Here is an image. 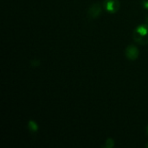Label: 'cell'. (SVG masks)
Returning a JSON list of instances; mask_svg holds the SVG:
<instances>
[{"mask_svg":"<svg viewBox=\"0 0 148 148\" xmlns=\"http://www.w3.org/2000/svg\"><path fill=\"white\" fill-rule=\"evenodd\" d=\"M134 40L140 44V45H147L148 44V24L144 23L140 24L134 30L133 33Z\"/></svg>","mask_w":148,"mask_h":148,"instance_id":"obj_1","label":"cell"},{"mask_svg":"<svg viewBox=\"0 0 148 148\" xmlns=\"http://www.w3.org/2000/svg\"><path fill=\"white\" fill-rule=\"evenodd\" d=\"M120 1L119 0H104L103 7L109 13H116L120 10Z\"/></svg>","mask_w":148,"mask_h":148,"instance_id":"obj_2","label":"cell"},{"mask_svg":"<svg viewBox=\"0 0 148 148\" xmlns=\"http://www.w3.org/2000/svg\"><path fill=\"white\" fill-rule=\"evenodd\" d=\"M125 55L127 56V58L130 61H135L139 55H140V52H139V49L138 48L134 45V44H130L127 47L126 50H125Z\"/></svg>","mask_w":148,"mask_h":148,"instance_id":"obj_3","label":"cell"},{"mask_svg":"<svg viewBox=\"0 0 148 148\" xmlns=\"http://www.w3.org/2000/svg\"><path fill=\"white\" fill-rule=\"evenodd\" d=\"M102 12V7L99 3H95L94 4H92L90 6V8L88 9V16L89 18H96L98 16H100V15Z\"/></svg>","mask_w":148,"mask_h":148,"instance_id":"obj_4","label":"cell"},{"mask_svg":"<svg viewBox=\"0 0 148 148\" xmlns=\"http://www.w3.org/2000/svg\"><path fill=\"white\" fill-rule=\"evenodd\" d=\"M28 128H29V130L30 132L36 133L38 130V125L34 121H29V123H28Z\"/></svg>","mask_w":148,"mask_h":148,"instance_id":"obj_5","label":"cell"},{"mask_svg":"<svg viewBox=\"0 0 148 148\" xmlns=\"http://www.w3.org/2000/svg\"><path fill=\"white\" fill-rule=\"evenodd\" d=\"M114 147V141L113 139L109 138L106 140V143H105V147L106 148H113Z\"/></svg>","mask_w":148,"mask_h":148,"instance_id":"obj_6","label":"cell"},{"mask_svg":"<svg viewBox=\"0 0 148 148\" xmlns=\"http://www.w3.org/2000/svg\"><path fill=\"white\" fill-rule=\"evenodd\" d=\"M141 5L144 9L148 10V0H142L141 2Z\"/></svg>","mask_w":148,"mask_h":148,"instance_id":"obj_7","label":"cell"},{"mask_svg":"<svg viewBox=\"0 0 148 148\" xmlns=\"http://www.w3.org/2000/svg\"><path fill=\"white\" fill-rule=\"evenodd\" d=\"M146 23H147V24H148V16H147V19H146Z\"/></svg>","mask_w":148,"mask_h":148,"instance_id":"obj_8","label":"cell"},{"mask_svg":"<svg viewBox=\"0 0 148 148\" xmlns=\"http://www.w3.org/2000/svg\"><path fill=\"white\" fill-rule=\"evenodd\" d=\"M146 147H147L148 148V143H147V145H146Z\"/></svg>","mask_w":148,"mask_h":148,"instance_id":"obj_9","label":"cell"},{"mask_svg":"<svg viewBox=\"0 0 148 148\" xmlns=\"http://www.w3.org/2000/svg\"><path fill=\"white\" fill-rule=\"evenodd\" d=\"M147 134H148V127H147Z\"/></svg>","mask_w":148,"mask_h":148,"instance_id":"obj_10","label":"cell"}]
</instances>
